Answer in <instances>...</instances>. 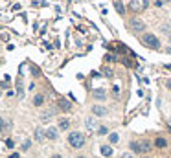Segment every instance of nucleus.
<instances>
[{
  "instance_id": "1",
  "label": "nucleus",
  "mask_w": 171,
  "mask_h": 158,
  "mask_svg": "<svg viewBox=\"0 0 171 158\" xmlns=\"http://www.w3.org/2000/svg\"><path fill=\"white\" fill-rule=\"evenodd\" d=\"M68 143L74 147V149L83 147V145H85V134H81V132H77V131L70 132V134H68Z\"/></svg>"
},
{
  "instance_id": "2",
  "label": "nucleus",
  "mask_w": 171,
  "mask_h": 158,
  "mask_svg": "<svg viewBox=\"0 0 171 158\" xmlns=\"http://www.w3.org/2000/svg\"><path fill=\"white\" fill-rule=\"evenodd\" d=\"M142 40H143V44H145L147 48H153V50H158V46H160V40H158L153 33H143Z\"/></svg>"
},
{
  "instance_id": "3",
  "label": "nucleus",
  "mask_w": 171,
  "mask_h": 158,
  "mask_svg": "<svg viewBox=\"0 0 171 158\" xmlns=\"http://www.w3.org/2000/svg\"><path fill=\"white\" fill-rule=\"evenodd\" d=\"M143 28H145V24H143L142 18L133 17V18L129 20V30H131V31H143Z\"/></svg>"
},
{
  "instance_id": "4",
  "label": "nucleus",
  "mask_w": 171,
  "mask_h": 158,
  "mask_svg": "<svg viewBox=\"0 0 171 158\" xmlns=\"http://www.w3.org/2000/svg\"><path fill=\"white\" fill-rule=\"evenodd\" d=\"M107 107L105 105H92V114L94 116H107Z\"/></svg>"
},
{
  "instance_id": "5",
  "label": "nucleus",
  "mask_w": 171,
  "mask_h": 158,
  "mask_svg": "<svg viewBox=\"0 0 171 158\" xmlns=\"http://www.w3.org/2000/svg\"><path fill=\"white\" fill-rule=\"evenodd\" d=\"M145 8H147V2H145V0H133L131 2L133 11H140V9H145Z\"/></svg>"
},
{
  "instance_id": "6",
  "label": "nucleus",
  "mask_w": 171,
  "mask_h": 158,
  "mask_svg": "<svg viewBox=\"0 0 171 158\" xmlns=\"http://www.w3.org/2000/svg\"><path fill=\"white\" fill-rule=\"evenodd\" d=\"M105 98H107L105 88H96V90H94V99H97V101H103Z\"/></svg>"
},
{
  "instance_id": "7",
  "label": "nucleus",
  "mask_w": 171,
  "mask_h": 158,
  "mask_svg": "<svg viewBox=\"0 0 171 158\" xmlns=\"http://www.w3.org/2000/svg\"><path fill=\"white\" fill-rule=\"evenodd\" d=\"M44 134H46L48 140H57V129H55V127H48V129L44 131Z\"/></svg>"
},
{
  "instance_id": "8",
  "label": "nucleus",
  "mask_w": 171,
  "mask_h": 158,
  "mask_svg": "<svg viewBox=\"0 0 171 158\" xmlns=\"http://www.w3.org/2000/svg\"><path fill=\"white\" fill-rule=\"evenodd\" d=\"M138 145H140V153H149L151 151V142H147V140H143V142H138Z\"/></svg>"
},
{
  "instance_id": "9",
  "label": "nucleus",
  "mask_w": 171,
  "mask_h": 158,
  "mask_svg": "<svg viewBox=\"0 0 171 158\" xmlns=\"http://www.w3.org/2000/svg\"><path fill=\"white\" fill-rule=\"evenodd\" d=\"M55 114V108H50V110H46V112H42V114H41V120L42 121H48V118H52Z\"/></svg>"
},
{
  "instance_id": "10",
  "label": "nucleus",
  "mask_w": 171,
  "mask_h": 158,
  "mask_svg": "<svg viewBox=\"0 0 171 158\" xmlns=\"http://www.w3.org/2000/svg\"><path fill=\"white\" fill-rule=\"evenodd\" d=\"M114 8H116L118 15H125V8H123V4H121L120 0H114Z\"/></svg>"
},
{
  "instance_id": "11",
  "label": "nucleus",
  "mask_w": 171,
  "mask_h": 158,
  "mask_svg": "<svg viewBox=\"0 0 171 158\" xmlns=\"http://www.w3.org/2000/svg\"><path fill=\"white\" fill-rule=\"evenodd\" d=\"M44 136H46V134H44V131H42V129H35V140H37V142H42V140H44Z\"/></svg>"
},
{
  "instance_id": "12",
  "label": "nucleus",
  "mask_w": 171,
  "mask_h": 158,
  "mask_svg": "<svg viewBox=\"0 0 171 158\" xmlns=\"http://www.w3.org/2000/svg\"><path fill=\"white\" fill-rule=\"evenodd\" d=\"M101 154L103 156H112V147L110 145H101Z\"/></svg>"
},
{
  "instance_id": "13",
  "label": "nucleus",
  "mask_w": 171,
  "mask_h": 158,
  "mask_svg": "<svg viewBox=\"0 0 171 158\" xmlns=\"http://www.w3.org/2000/svg\"><path fill=\"white\" fill-rule=\"evenodd\" d=\"M155 145L160 147V149H164V147L167 145V140H166V138H156V140H155Z\"/></svg>"
},
{
  "instance_id": "14",
  "label": "nucleus",
  "mask_w": 171,
  "mask_h": 158,
  "mask_svg": "<svg viewBox=\"0 0 171 158\" xmlns=\"http://www.w3.org/2000/svg\"><path fill=\"white\" fill-rule=\"evenodd\" d=\"M42 101H44V96H42V94H37V96L33 98V105H35V107L42 105Z\"/></svg>"
},
{
  "instance_id": "15",
  "label": "nucleus",
  "mask_w": 171,
  "mask_h": 158,
  "mask_svg": "<svg viewBox=\"0 0 171 158\" xmlns=\"http://www.w3.org/2000/svg\"><path fill=\"white\" fill-rule=\"evenodd\" d=\"M68 127H70V120H66V118H64V120H59V129L64 131V129H68Z\"/></svg>"
},
{
  "instance_id": "16",
  "label": "nucleus",
  "mask_w": 171,
  "mask_h": 158,
  "mask_svg": "<svg viewBox=\"0 0 171 158\" xmlns=\"http://www.w3.org/2000/svg\"><path fill=\"white\" fill-rule=\"evenodd\" d=\"M59 105H61V110H70V108H72V105H70L68 101H64V99H61Z\"/></svg>"
},
{
  "instance_id": "17",
  "label": "nucleus",
  "mask_w": 171,
  "mask_h": 158,
  "mask_svg": "<svg viewBox=\"0 0 171 158\" xmlns=\"http://www.w3.org/2000/svg\"><path fill=\"white\" fill-rule=\"evenodd\" d=\"M87 129H88V131H94V129H96V120L88 118V120H87Z\"/></svg>"
},
{
  "instance_id": "18",
  "label": "nucleus",
  "mask_w": 171,
  "mask_h": 158,
  "mask_svg": "<svg viewBox=\"0 0 171 158\" xmlns=\"http://www.w3.org/2000/svg\"><path fill=\"white\" fill-rule=\"evenodd\" d=\"M109 140H110V143H118V140H120V136H118V134H116V132H112V134H110V136H109Z\"/></svg>"
},
{
  "instance_id": "19",
  "label": "nucleus",
  "mask_w": 171,
  "mask_h": 158,
  "mask_svg": "<svg viewBox=\"0 0 171 158\" xmlns=\"http://www.w3.org/2000/svg\"><path fill=\"white\" fill-rule=\"evenodd\" d=\"M107 132H109V129H107V127H100V129H97V134H100V136H105Z\"/></svg>"
},
{
  "instance_id": "20",
  "label": "nucleus",
  "mask_w": 171,
  "mask_h": 158,
  "mask_svg": "<svg viewBox=\"0 0 171 158\" xmlns=\"http://www.w3.org/2000/svg\"><path fill=\"white\" fill-rule=\"evenodd\" d=\"M30 147H31V140H26V142H24V145H22V149H24V151H28Z\"/></svg>"
},
{
  "instance_id": "21",
  "label": "nucleus",
  "mask_w": 171,
  "mask_h": 158,
  "mask_svg": "<svg viewBox=\"0 0 171 158\" xmlns=\"http://www.w3.org/2000/svg\"><path fill=\"white\" fill-rule=\"evenodd\" d=\"M121 158H136L133 153H123V154H121Z\"/></svg>"
},
{
  "instance_id": "22",
  "label": "nucleus",
  "mask_w": 171,
  "mask_h": 158,
  "mask_svg": "<svg viewBox=\"0 0 171 158\" xmlns=\"http://www.w3.org/2000/svg\"><path fill=\"white\" fill-rule=\"evenodd\" d=\"M2 131H4V118L0 116V132H2Z\"/></svg>"
},
{
  "instance_id": "23",
  "label": "nucleus",
  "mask_w": 171,
  "mask_h": 158,
  "mask_svg": "<svg viewBox=\"0 0 171 158\" xmlns=\"http://www.w3.org/2000/svg\"><path fill=\"white\" fill-rule=\"evenodd\" d=\"M112 90H114V96H118V94H120V86H118V85H116Z\"/></svg>"
},
{
  "instance_id": "24",
  "label": "nucleus",
  "mask_w": 171,
  "mask_h": 158,
  "mask_svg": "<svg viewBox=\"0 0 171 158\" xmlns=\"http://www.w3.org/2000/svg\"><path fill=\"white\" fill-rule=\"evenodd\" d=\"M6 145H8V147H9V149H11V147H13V145H15V143H13V140H8V142H6Z\"/></svg>"
},
{
  "instance_id": "25",
  "label": "nucleus",
  "mask_w": 171,
  "mask_h": 158,
  "mask_svg": "<svg viewBox=\"0 0 171 158\" xmlns=\"http://www.w3.org/2000/svg\"><path fill=\"white\" fill-rule=\"evenodd\" d=\"M9 158H18V154H17V153H13V154H11Z\"/></svg>"
},
{
  "instance_id": "26",
  "label": "nucleus",
  "mask_w": 171,
  "mask_h": 158,
  "mask_svg": "<svg viewBox=\"0 0 171 158\" xmlns=\"http://www.w3.org/2000/svg\"><path fill=\"white\" fill-rule=\"evenodd\" d=\"M166 85H167V88H169V90H171V79H169V81H167V83H166Z\"/></svg>"
},
{
  "instance_id": "27",
  "label": "nucleus",
  "mask_w": 171,
  "mask_h": 158,
  "mask_svg": "<svg viewBox=\"0 0 171 158\" xmlns=\"http://www.w3.org/2000/svg\"><path fill=\"white\" fill-rule=\"evenodd\" d=\"M52 158H63V156H61V154H54Z\"/></svg>"
},
{
  "instance_id": "28",
  "label": "nucleus",
  "mask_w": 171,
  "mask_h": 158,
  "mask_svg": "<svg viewBox=\"0 0 171 158\" xmlns=\"http://www.w3.org/2000/svg\"><path fill=\"white\" fill-rule=\"evenodd\" d=\"M167 53H171V48H169V50H167Z\"/></svg>"
},
{
  "instance_id": "29",
  "label": "nucleus",
  "mask_w": 171,
  "mask_h": 158,
  "mask_svg": "<svg viewBox=\"0 0 171 158\" xmlns=\"http://www.w3.org/2000/svg\"><path fill=\"white\" fill-rule=\"evenodd\" d=\"M169 44H171V35H169Z\"/></svg>"
},
{
  "instance_id": "30",
  "label": "nucleus",
  "mask_w": 171,
  "mask_h": 158,
  "mask_svg": "<svg viewBox=\"0 0 171 158\" xmlns=\"http://www.w3.org/2000/svg\"><path fill=\"white\" fill-rule=\"evenodd\" d=\"M79 158H87V156H79Z\"/></svg>"
},
{
  "instance_id": "31",
  "label": "nucleus",
  "mask_w": 171,
  "mask_h": 158,
  "mask_svg": "<svg viewBox=\"0 0 171 158\" xmlns=\"http://www.w3.org/2000/svg\"><path fill=\"white\" fill-rule=\"evenodd\" d=\"M0 96H2V94H0Z\"/></svg>"
}]
</instances>
